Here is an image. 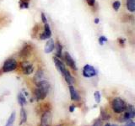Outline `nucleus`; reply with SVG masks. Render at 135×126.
Returning <instances> with one entry per match:
<instances>
[{"label": "nucleus", "mask_w": 135, "mask_h": 126, "mask_svg": "<svg viewBox=\"0 0 135 126\" xmlns=\"http://www.w3.org/2000/svg\"><path fill=\"white\" fill-rule=\"evenodd\" d=\"M53 61H54L55 66H56V67H57V69L58 70L59 72H60L62 75V77H64V79H65V81L67 82V83L69 84V85H72V84H74V79L71 76V74L69 71V70L66 68L64 63H63L61 61V59H59V58H57L56 56H54L53 57Z\"/></svg>", "instance_id": "1"}, {"label": "nucleus", "mask_w": 135, "mask_h": 126, "mask_svg": "<svg viewBox=\"0 0 135 126\" xmlns=\"http://www.w3.org/2000/svg\"><path fill=\"white\" fill-rule=\"evenodd\" d=\"M112 108L113 112L117 113H122L127 108V103L125 101L121 98H115L112 101Z\"/></svg>", "instance_id": "2"}, {"label": "nucleus", "mask_w": 135, "mask_h": 126, "mask_svg": "<svg viewBox=\"0 0 135 126\" xmlns=\"http://www.w3.org/2000/svg\"><path fill=\"white\" fill-rule=\"evenodd\" d=\"M18 66V63L14 58H8L4 61L3 65V72H9V71H14Z\"/></svg>", "instance_id": "3"}, {"label": "nucleus", "mask_w": 135, "mask_h": 126, "mask_svg": "<svg viewBox=\"0 0 135 126\" xmlns=\"http://www.w3.org/2000/svg\"><path fill=\"white\" fill-rule=\"evenodd\" d=\"M52 112L49 110L45 111L42 113L41 118V126H51L52 125Z\"/></svg>", "instance_id": "4"}, {"label": "nucleus", "mask_w": 135, "mask_h": 126, "mask_svg": "<svg viewBox=\"0 0 135 126\" xmlns=\"http://www.w3.org/2000/svg\"><path fill=\"white\" fill-rule=\"evenodd\" d=\"M96 73L97 72H96V70L95 69V67L89 64L84 66L82 71L83 76L86 78H91L93 77H95V76H96Z\"/></svg>", "instance_id": "5"}, {"label": "nucleus", "mask_w": 135, "mask_h": 126, "mask_svg": "<svg viewBox=\"0 0 135 126\" xmlns=\"http://www.w3.org/2000/svg\"><path fill=\"white\" fill-rule=\"evenodd\" d=\"M32 49L33 46L30 44V43H25L22 48H21L20 51V56L21 58H27L31 56V54L32 52Z\"/></svg>", "instance_id": "6"}, {"label": "nucleus", "mask_w": 135, "mask_h": 126, "mask_svg": "<svg viewBox=\"0 0 135 126\" xmlns=\"http://www.w3.org/2000/svg\"><path fill=\"white\" fill-rule=\"evenodd\" d=\"M21 68H22V71L25 75H30L33 73L34 71L33 64H31L28 61H25L23 62H21Z\"/></svg>", "instance_id": "7"}, {"label": "nucleus", "mask_w": 135, "mask_h": 126, "mask_svg": "<svg viewBox=\"0 0 135 126\" xmlns=\"http://www.w3.org/2000/svg\"><path fill=\"white\" fill-rule=\"evenodd\" d=\"M64 60L66 61V64L69 66L70 68H72L74 71L78 70V67H77V65H76L75 61L74 60L73 57L71 56V55L69 52H65L64 53Z\"/></svg>", "instance_id": "8"}, {"label": "nucleus", "mask_w": 135, "mask_h": 126, "mask_svg": "<svg viewBox=\"0 0 135 126\" xmlns=\"http://www.w3.org/2000/svg\"><path fill=\"white\" fill-rule=\"evenodd\" d=\"M48 94V92L45 91L44 89L39 87H36V88L34 90V95L36 97V99L38 101H41V100H43L46 98V95Z\"/></svg>", "instance_id": "9"}, {"label": "nucleus", "mask_w": 135, "mask_h": 126, "mask_svg": "<svg viewBox=\"0 0 135 126\" xmlns=\"http://www.w3.org/2000/svg\"><path fill=\"white\" fill-rule=\"evenodd\" d=\"M126 113L124 114V119L128 121L130 119H132L135 116V111H134V107L133 105H127L126 108Z\"/></svg>", "instance_id": "10"}, {"label": "nucleus", "mask_w": 135, "mask_h": 126, "mask_svg": "<svg viewBox=\"0 0 135 126\" xmlns=\"http://www.w3.org/2000/svg\"><path fill=\"white\" fill-rule=\"evenodd\" d=\"M52 36V30L49 27V24L46 23L44 24V30L40 35V39L41 40H48Z\"/></svg>", "instance_id": "11"}, {"label": "nucleus", "mask_w": 135, "mask_h": 126, "mask_svg": "<svg viewBox=\"0 0 135 126\" xmlns=\"http://www.w3.org/2000/svg\"><path fill=\"white\" fill-rule=\"evenodd\" d=\"M55 49V43L54 40L52 39H48V40L46 41V43L45 45V48H44V51L46 53H51Z\"/></svg>", "instance_id": "12"}, {"label": "nucleus", "mask_w": 135, "mask_h": 126, "mask_svg": "<svg viewBox=\"0 0 135 126\" xmlns=\"http://www.w3.org/2000/svg\"><path fill=\"white\" fill-rule=\"evenodd\" d=\"M69 92H70V98L73 101H79L80 96L79 94L78 91L75 89V87L72 85H69Z\"/></svg>", "instance_id": "13"}, {"label": "nucleus", "mask_w": 135, "mask_h": 126, "mask_svg": "<svg viewBox=\"0 0 135 126\" xmlns=\"http://www.w3.org/2000/svg\"><path fill=\"white\" fill-rule=\"evenodd\" d=\"M45 76H44V71L42 69H39V70H37V71L36 72V74L34 75V82H35V84L38 83L39 82L42 81L43 79H45Z\"/></svg>", "instance_id": "14"}, {"label": "nucleus", "mask_w": 135, "mask_h": 126, "mask_svg": "<svg viewBox=\"0 0 135 126\" xmlns=\"http://www.w3.org/2000/svg\"><path fill=\"white\" fill-rule=\"evenodd\" d=\"M20 125H22L24 124L25 122L27 120V114H26V112L24 109V108L22 107L20 109Z\"/></svg>", "instance_id": "15"}, {"label": "nucleus", "mask_w": 135, "mask_h": 126, "mask_svg": "<svg viewBox=\"0 0 135 126\" xmlns=\"http://www.w3.org/2000/svg\"><path fill=\"white\" fill-rule=\"evenodd\" d=\"M55 49H56V57L62 59V45L59 43V42H57V44L55 45Z\"/></svg>", "instance_id": "16"}, {"label": "nucleus", "mask_w": 135, "mask_h": 126, "mask_svg": "<svg viewBox=\"0 0 135 126\" xmlns=\"http://www.w3.org/2000/svg\"><path fill=\"white\" fill-rule=\"evenodd\" d=\"M18 103H19V104H20V106L22 108V107H24L25 106V104L26 103V98H25V95L22 93V92H20V93L18 94Z\"/></svg>", "instance_id": "17"}, {"label": "nucleus", "mask_w": 135, "mask_h": 126, "mask_svg": "<svg viewBox=\"0 0 135 126\" xmlns=\"http://www.w3.org/2000/svg\"><path fill=\"white\" fill-rule=\"evenodd\" d=\"M127 8L128 11L133 13L135 11V0H127Z\"/></svg>", "instance_id": "18"}, {"label": "nucleus", "mask_w": 135, "mask_h": 126, "mask_svg": "<svg viewBox=\"0 0 135 126\" xmlns=\"http://www.w3.org/2000/svg\"><path fill=\"white\" fill-rule=\"evenodd\" d=\"M15 112L14 111L13 112L9 118L8 119L7 122H6V124L5 126H14V124H15Z\"/></svg>", "instance_id": "19"}, {"label": "nucleus", "mask_w": 135, "mask_h": 126, "mask_svg": "<svg viewBox=\"0 0 135 126\" xmlns=\"http://www.w3.org/2000/svg\"><path fill=\"white\" fill-rule=\"evenodd\" d=\"M100 115H101V120H108L111 118L107 113V111L104 110L103 108H100Z\"/></svg>", "instance_id": "20"}, {"label": "nucleus", "mask_w": 135, "mask_h": 126, "mask_svg": "<svg viewBox=\"0 0 135 126\" xmlns=\"http://www.w3.org/2000/svg\"><path fill=\"white\" fill-rule=\"evenodd\" d=\"M94 98H95V100L97 103H100V98H101V96H100V93L99 91H95L94 92Z\"/></svg>", "instance_id": "21"}, {"label": "nucleus", "mask_w": 135, "mask_h": 126, "mask_svg": "<svg viewBox=\"0 0 135 126\" xmlns=\"http://www.w3.org/2000/svg\"><path fill=\"white\" fill-rule=\"evenodd\" d=\"M20 8H29V1L20 0Z\"/></svg>", "instance_id": "22"}, {"label": "nucleus", "mask_w": 135, "mask_h": 126, "mask_svg": "<svg viewBox=\"0 0 135 126\" xmlns=\"http://www.w3.org/2000/svg\"><path fill=\"white\" fill-rule=\"evenodd\" d=\"M112 7H113V9L115 11H118L121 7V3L119 1H115L112 4Z\"/></svg>", "instance_id": "23"}, {"label": "nucleus", "mask_w": 135, "mask_h": 126, "mask_svg": "<svg viewBox=\"0 0 135 126\" xmlns=\"http://www.w3.org/2000/svg\"><path fill=\"white\" fill-rule=\"evenodd\" d=\"M107 37H105V36H100L99 38V44L100 45H103L105 43H107Z\"/></svg>", "instance_id": "24"}, {"label": "nucleus", "mask_w": 135, "mask_h": 126, "mask_svg": "<svg viewBox=\"0 0 135 126\" xmlns=\"http://www.w3.org/2000/svg\"><path fill=\"white\" fill-rule=\"evenodd\" d=\"M41 17L42 22H43L44 24H46V23H47V19H46V16H45V14H44V13H41Z\"/></svg>", "instance_id": "25"}, {"label": "nucleus", "mask_w": 135, "mask_h": 126, "mask_svg": "<svg viewBox=\"0 0 135 126\" xmlns=\"http://www.w3.org/2000/svg\"><path fill=\"white\" fill-rule=\"evenodd\" d=\"M86 3L90 6H94L95 3V0H86Z\"/></svg>", "instance_id": "26"}, {"label": "nucleus", "mask_w": 135, "mask_h": 126, "mask_svg": "<svg viewBox=\"0 0 135 126\" xmlns=\"http://www.w3.org/2000/svg\"><path fill=\"white\" fill-rule=\"evenodd\" d=\"M101 125H102V121L100 120V119L96 120V121L95 122V124H93V126H101Z\"/></svg>", "instance_id": "27"}, {"label": "nucleus", "mask_w": 135, "mask_h": 126, "mask_svg": "<svg viewBox=\"0 0 135 126\" xmlns=\"http://www.w3.org/2000/svg\"><path fill=\"white\" fill-rule=\"evenodd\" d=\"M126 126H135L134 122H133V121H131V119H130V120H128V123H127Z\"/></svg>", "instance_id": "28"}, {"label": "nucleus", "mask_w": 135, "mask_h": 126, "mask_svg": "<svg viewBox=\"0 0 135 126\" xmlns=\"http://www.w3.org/2000/svg\"><path fill=\"white\" fill-rule=\"evenodd\" d=\"M74 109H75V106H74V105H71V106L69 107V111L71 113H73L74 111Z\"/></svg>", "instance_id": "29"}, {"label": "nucleus", "mask_w": 135, "mask_h": 126, "mask_svg": "<svg viewBox=\"0 0 135 126\" xmlns=\"http://www.w3.org/2000/svg\"><path fill=\"white\" fill-rule=\"evenodd\" d=\"M95 24H98V23H99V19H98V18L95 19Z\"/></svg>", "instance_id": "30"}, {"label": "nucleus", "mask_w": 135, "mask_h": 126, "mask_svg": "<svg viewBox=\"0 0 135 126\" xmlns=\"http://www.w3.org/2000/svg\"><path fill=\"white\" fill-rule=\"evenodd\" d=\"M105 126H112V124H109V123H108V124H105Z\"/></svg>", "instance_id": "31"}, {"label": "nucleus", "mask_w": 135, "mask_h": 126, "mask_svg": "<svg viewBox=\"0 0 135 126\" xmlns=\"http://www.w3.org/2000/svg\"><path fill=\"white\" fill-rule=\"evenodd\" d=\"M112 126H117V125H115V124H112Z\"/></svg>", "instance_id": "32"}, {"label": "nucleus", "mask_w": 135, "mask_h": 126, "mask_svg": "<svg viewBox=\"0 0 135 126\" xmlns=\"http://www.w3.org/2000/svg\"><path fill=\"white\" fill-rule=\"evenodd\" d=\"M24 1H29V0H24Z\"/></svg>", "instance_id": "33"}]
</instances>
